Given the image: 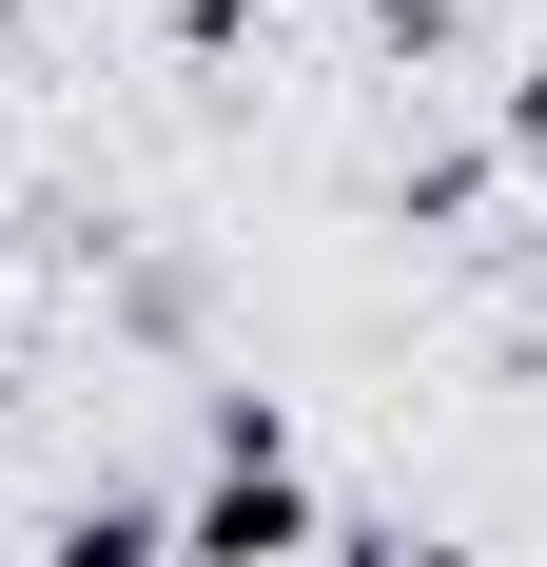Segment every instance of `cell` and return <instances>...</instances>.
<instances>
[{"label": "cell", "instance_id": "obj_1", "mask_svg": "<svg viewBox=\"0 0 547 567\" xmlns=\"http://www.w3.org/2000/svg\"><path fill=\"white\" fill-rule=\"evenodd\" d=\"M293 548H313V470H293V431L255 392H216V470L176 509V567H293Z\"/></svg>", "mask_w": 547, "mask_h": 567}, {"label": "cell", "instance_id": "obj_2", "mask_svg": "<svg viewBox=\"0 0 547 567\" xmlns=\"http://www.w3.org/2000/svg\"><path fill=\"white\" fill-rule=\"evenodd\" d=\"M157 548H176V528L137 509V489H79V509H59V548H40V567H157Z\"/></svg>", "mask_w": 547, "mask_h": 567}, {"label": "cell", "instance_id": "obj_3", "mask_svg": "<svg viewBox=\"0 0 547 567\" xmlns=\"http://www.w3.org/2000/svg\"><path fill=\"white\" fill-rule=\"evenodd\" d=\"M352 567H450V548H411V528H352Z\"/></svg>", "mask_w": 547, "mask_h": 567}, {"label": "cell", "instance_id": "obj_4", "mask_svg": "<svg viewBox=\"0 0 547 567\" xmlns=\"http://www.w3.org/2000/svg\"><path fill=\"white\" fill-rule=\"evenodd\" d=\"M391 40H450V0H391Z\"/></svg>", "mask_w": 547, "mask_h": 567}]
</instances>
